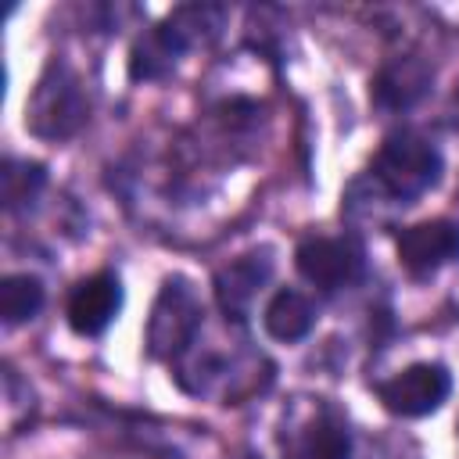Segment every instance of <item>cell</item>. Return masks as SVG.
Wrapping results in <instances>:
<instances>
[{
    "mask_svg": "<svg viewBox=\"0 0 459 459\" xmlns=\"http://www.w3.org/2000/svg\"><path fill=\"white\" fill-rule=\"evenodd\" d=\"M448 391H452V377L441 362H412L377 387L384 409L394 416H405V420L441 409Z\"/></svg>",
    "mask_w": 459,
    "mask_h": 459,
    "instance_id": "4",
    "label": "cell"
},
{
    "mask_svg": "<svg viewBox=\"0 0 459 459\" xmlns=\"http://www.w3.org/2000/svg\"><path fill=\"white\" fill-rule=\"evenodd\" d=\"M262 319H265L269 337L290 344V341H301L312 330L316 312H312V305H308L305 294H298V290H276L273 301L265 305V316Z\"/></svg>",
    "mask_w": 459,
    "mask_h": 459,
    "instance_id": "11",
    "label": "cell"
},
{
    "mask_svg": "<svg viewBox=\"0 0 459 459\" xmlns=\"http://www.w3.org/2000/svg\"><path fill=\"white\" fill-rule=\"evenodd\" d=\"M122 308V283L115 273H93L86 280L75 283L72 298H68V323L75 333L93 337L100 330H108V323L118 316Z\"/></svg>",
    "mask_w": 459,
    "mask_h": 459,
    "instance_id": "7",
    "label": "cell"
},
{
    "mask_svg": "<svg viewBox=\"0 0 459 459\" xmlns=\"http://www.w3.org/2000/svg\"><path fill=\"white\" fill-rule=\"evenodd\" d=\"M176 43L165 36V29L158 25L154 32H147L136 47H133V57H129V75L133 79H158V75H165L169 68H172V61H176Z\"/></svg>",
    "mask_w": 459,
    "mask_h": 459,
    "instance_id": "14",
    "label": "cell"
},
{
    "mask_svg": "<svg viewBox=\"0 0 459 459\" xmlns=\"http://www.w3.org/2000/svg\"><path fill=\"white\" fill-rule=\"evenodd\" d=\"M86 115H90V100L82 93L79 75L65 61H50L25 104V126L43 140H65L79 133Z\"/></svg>",
    "mask_w": 459,
    "mask_h": 459,
    "instance_id": "2",
    "label": "cell"
},
{
    "mask_svg": "<svg viewBox=\"0 0 459 459\" xmlns=\"http://www.w3.org/2000/svg\"><path fill=\"white\" fill-rule=\"evenodd\" d=\"M47 183V172L39 161H18V158H7L4 161V172H0V197H4V208H22L29 204Z\"/></svg>",
    "mask_w": 459,
    "mask_h": 459,
    "instance_id": "13",
    "label": "cell"
},
{
    "mask_svg": "<svg viewBox=\"0 0 459 459\" xmlns=\"http://www.w3.org/2000/svg\"><path fill=\"white\" fill-rule=\"evenodd\" d=\"M455 258H459V222L452 219H427L398 233V262L412 276H430Z\"/></svg>",
    "mask_w": 459,
    "mask_h": 459,
    "instance_id": "5",
    "label": "cell"
},
{
    "mask_svg": "<svg viewBox=\"0 0 459 459\" xmlns=\"http://www.w3.org/2000/svg\"><path fill=\"white\" fill-rule=\"evenodd\" d=\"M269 276V258L265 255H240L230 265H222L215 273V298L230 316H240L251 298L258 294V287Z\"/></svg>",
    "mask_w": 459,
    "mask_h": 459,
    "instance_id": "9",
    "label": "cell"
},
{
    "mask_svg": "<svg viewBox=\"0 0 459 459\" xmlns=\"http://www.w3.org/2000/svg\"><path fill=\"white\" fill-rule=\"evenodd\" d=\"M43 308V283L29 273H11L0 283V316L7 326L32 319Z\"/></svg>",
    "mask_w": 459,
    "mask_h": 459,
    "instance_id": "12",
    "label": "cell"
},
{
    "mask_svg": "<svg viewBox=\"0 0 459 459\" xmlns=\"http://www.w3.org/2000/svg\"><path fill=\"white\" fill-rule=\"evenodd\" d=\"M430 86V68L420 61V57H398L394 65L380 68V75L373 79V104L387 108V111H398V108H409L423 97V90Z\"/></svg>",
    "mask_w": 459,
    "mask_h": 459,
    "instance_id": "8",
    "label": "cell"
},
{
    "mask_svg": "<svg viewBox=\"0 0 459 459\" xmlns=\"http://www.w3.org/2000/svg\"><path fill=\"white\" fill-rule=\"evenodd\" d=\"M294 265L298 273L316 283L319 290H337L344 283H351L359 276V247L351 240H337V237H308L298 244L294 251Z\"/></svg>",
    "mask_w": 459,
    "mask_h": 459,
    "instance_id": "6",
    "label": "cell"
},
{
    "mask_svg": "<svg viewBox=\"0 0 459 459\" xmlns=\"http://www.w3.org/2000/svg\"><path fill=\"white\" fill-rule=\"evenodd\" d=\"M348 452H351L348 427L333 412H319L290 437L283 459H348Z\"/></svg>",
    "mask_w": 459,
    "mask_h": 459,
    "instance_id": "10",
    "label": "cell"
},
{
    "mask_svg": "<svg viewBox=\"0 0 459 459\" xmlns=\"http://www.w3.org/2000/svg\"><path fill=\"white\" fill-rule=\"evenodd\" d=\"M373 176L394 201H412L437 183L441 154L416 129H394L384 136V143L373 158Z\"/></svg>",
    "mask_w": 459,
    "mask_h": 459,
    "instance_id": "1",
    "label": "cell"
},
{
    "mask_svg": "<svg viewBox=\"0 0 459 459\" xmlns=\"http://www.w3.org/2000/svg\"><path fill=\"white\" fill-rule=\"evenodd\" d=\"M197 326H201V301L194 287L183 276L165 280L147 319V351L154 359H172L194 341Z\"/></svg>",
    "mask_w": 459,
    "mask_h": 459,
    "instance_id": "3",
    "label": "cell"
}]
</instances>
